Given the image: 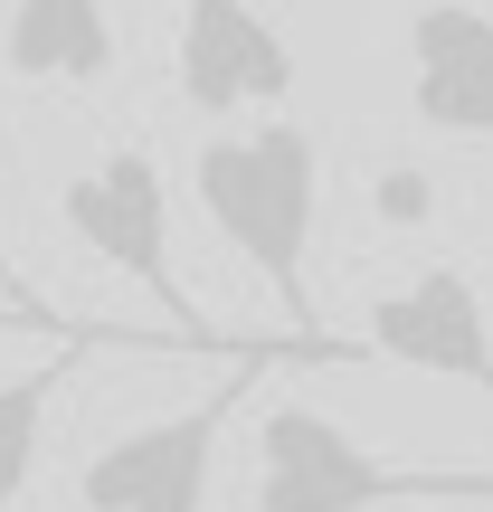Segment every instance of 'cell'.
I'll use <instances>...</instances> for the list:
<instances>
[{
  "label": "cell",
  "instance_id": "cell-6",
  "mask_svg": "<svg viewBox=\"0 0 493 512\" xmlns=\"http://www.w3.org/2000/svg\"><path fill=\"white\" fill-rule=\"evenodd\" d=\"M370 361H408V370H437V380H475L493 370L484 351V294L465 266H418L399 294L370 304V332H361Z\"/></svg>",
  "mask_w": 493,
  "mask_h": 512
},
{
  "label": "cell",
  "instance_id": "cell-3",
  "mask_svg": "<svg viewBox=\"0 0 493 512\" xmlns=\"http://www.w3.org/2000/svg\"><path fill=\"white\" fill-rule=\"evenodd\" d=\"M57 209H67V228L105 256L114 275H133V285L181 323V351L219 342L209 313L181 294V266H171V181H162V162H152L143 143H124V152H105L95 171H76V181L57 190Z\"/></svg>",
  "mask_w": 493,
  "mask_h": 512
},
{
  "label": "cell",
  "instance_id": "cell-8",
  "mask_svg": "<svg viewBox=\"0 0 493 512\" xmlns=\"http://www.w3.org/2000/svg\"><path fill=\"white\" fill-rule=\"evenodd\" d=\"M0 67L19 86H105L114 76V19L105 0H10Z\"/></svg>",
  "mask_w": 493,
  "mask_h": 512
},
{
  "label": "cell",
  "instance_id": "cell-1",
  "mask_svg": "<svg viewBox=\"0 0 493 512\" xmlns=\"http://www.w3.org/2000/svg\"><path fill=\"white\" fill-rule=\"evenodd\" d=\"M190 190H200L209 228L247 256L275 285L294 332H323L304 294V256H313V219H323V152H313L304 124H256V133H209L200 162H190Z\"/></svg>",
  "mask_w": 493,
  "mask_h": 512
},
{
  "label": "cell",
  "instance_id": "cell-4",
  "mask_svg": "<svg viewBox=\"0 0 493 512\" xmlns=\"http://www.w3.org/2000/svg\"><path fill=\"white\" fill-rule=\"evenodd\" d=\"M256 370H266V351H247V370H228V380L209 389L200 408H181V418H152V427H133V437H114L105 456H86L76 503H86V512H209L219 437H228V418L247 408Z\"/></svg>",
  "mask_w": 493,
  "mask_h": 512
},
{
  "label": "cell",
  "instance_id": "cell-13",
  "mask_svg": "<svg viewBox=\"0 0 493 512\" xmlns=\"http://www.w3.org/2000/svg\"><path fill=\"white\" fill-rule=\"evenodd\" d=\"M475 512H484V503H475Z\"/></svg>",
  "mask_w": 493,
  "mask_h": 512
},
{
  "label": "cell",
  "instance_id": "cell-9",
  "mask_svg": "<svg viewBox=\"0 0 493 512\" xmlns=\"http://www.w3.org/2000/svg\"><path fill=\"white\" fill-rule=\"evenodd\" d=\"M67 351H57L48 370H29V380H0V512L29 494V475H38V437H48V399H57V380H67Z\"/></svg>",
  "mask_w": 493,
  "mask_h": 512
},
{
  "label": "cell",
  "instance_id": "cell-12",
  "mask_svg": "<svg viewBox=\"0 0 493 512\" xmlns=\"http://www.w3.org/2000/svg\"><path fill=\"white\" fill-rule=\"evenodd\" d=\"M10 323H29V313H19V304H0V332H10Z\"/></svg>",
  "mask_w": 493,
  "mask_h": 512
},
{
  "label": "cell",
  "instance_id": "cell-2",
  "mask_svg": "<svg viewBox=\"0 0 493 512\" xmlns=\"http://www.w3.org/2000/svg\"><path fill=\"white\" fill-rule=\"evenodd\" d=\"M399 494H484V475L389 465L323 408H266L256 427V512H380Z\"/></svg>",
  "mask_w": 493,
  "mask_h": 512
},
{
  "label": "cell",
  "instance_id": "cell-11",
  "mask_svg": "<svg viewBox=\"0 0 493 512\" xmlns=\"http://www.w3.org/2000/svg\"><path fill=\"white\" fill-rule=\"evenodd\" d=\"M0 304H19V313H29V323H38V332H57V313H48V304H38V294H29V285H19V266H10V200H0Z\"/></svg>",
  "mask_w": 493,
  "mask_h": 512
},
{
  "label": "cell",
  "instance_id": "cell-7",
  "mask_svg": "<svg viewBox=\"0 0 493 512\" xmlns=\"http://www.w3.org/2000/svg\"><path fill=\"white\" fill-rule=\"evenodd\" d=\"M408 95H418V124L484 143L493 133V19L475 0H437L408 29Z\"/></svg>",
  "mask_w": 493,
  "mask_h": 512
},
{
  "label": "cell",
  "instance_id": "cell-10",
  "mask_svg": "<svg viewBox=\"0 0 493 512\" xmlns=\"http://www.w3.org/2000/svg\"><path fill=\"white\" fill-rule=\"evenodd\" d=\"M370 209H380L389 228H418V219H437V181H427L418 162H389L380 181H370Z\"/></svg>",
  "mask_w": 493,
  "mask_h": 512
},
{
  "label": "cell",
  "instance_id": "cell-5",
  "mask_svg": "<svg viewBox=\"0 0 493 512\" xmlns=\"http://www.w3.org/2000/svg\"><path fill=\"white\" fill-rule=\"evenodd\" d=\"M171 76H181L190 114H247V105H285L294 95V48L247 0H181Z\"/></svg>",
  "mask_w": 493,
  "mask_h": 512
}]
</instances>
